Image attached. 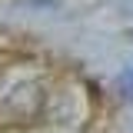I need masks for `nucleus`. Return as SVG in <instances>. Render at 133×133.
Wrapping results in <instances>:
<instances>
[]
</instances>
